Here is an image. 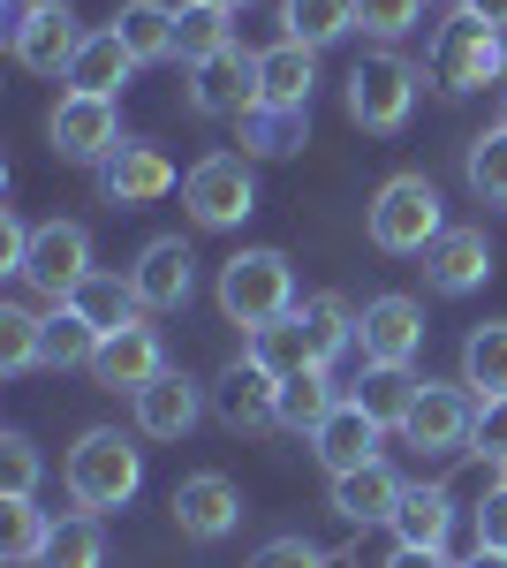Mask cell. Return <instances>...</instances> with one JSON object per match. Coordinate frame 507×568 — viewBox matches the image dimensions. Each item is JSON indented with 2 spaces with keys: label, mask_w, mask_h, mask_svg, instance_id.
Instances as JSON below:
<instances>
[{
  "label": "cell",
  "mask_w": 507,
  "mask_h": 568,
  "mask_svg": "<svg viewBox=\"0 0 507 568\" xmlns=\"http://www.w3.org/2000/svg\"><path fill=\"white\" fill-rule=\"evenodd\" d=\"M136 485H144V455H136L114 425H91V433L69 447V500H77L84 516H114V508H129Z\"/></svg>",
  "instance_id": "6da1fadb"
},
{
  "label": "cell",
  "mask_w": 507,
  "mask_h": 568,
  "mask_svg": "<svg viewBox=\"0 0 507 568\" xmlns=\"http://www.w3.org/2000/svg\"><path fill=\"white\" fill-rule=\"evenodd\" d=\"M296 311V265L288 251H235V258L220 265V318L227 326H273V318H288Z\"/></svg>",
  "instance_id": "7a4b0ae2"
},
{
  "label": "cell",
  "mask_w": 507,
  "mask_h": 568,
  "mask_svg": "<svg viewBox=\"0 0 507 568\" xmlns=\"http://www.w3.org/2000/svg\"><path fill=\"white\" fill-rule=\"evenodd\" d=\"M364 227H372V251H386V258H424V251L447 235L432 175H386L379 197H372V213H364Z\"/></svg>",
  "instance_id": "3957f363"
},
{
  "label": "cell",
  "mask_w": 507,
  "mask_h": 568,
  "mask_svg": "<svg viewBox=\"0 0 507 568\" xmlns=\"http://www.w3.org/2000/svg\"><path fill=\"white\" fill-rule=\"evenodd\" d=\"M417 84L424 69L417 61H402V53H364L356 69H348V122L372 136H394L402 122H409V106H417Z\"/></svg>",
  "instance_id": "277c9868"
},
{
  "label": "cell",
  "mask_w": 507,
  "mask_h": 568,
  "mask_svg": "<svg viewBox=\"0 0 507 568\" xmlns=\"http://www.w3.org/2000/svg\"><path fill=\"white\" fill-rule=\"evenodd\" d=\"M507 77V39L493 31V23H477V16H447L439 23V39H432V84L447 91H485Z\"/></svg>",
  "instance_id": "5b68a950"
},
{
  "label": "cell",
  "mask_w": 507,
  "mask_h": 568,
  "mask_svg": "<svg viewBox=\"0 0 507 568\" xmlns=\"http://www.w3.org/2000/svg\"><path fill=\"white\" fill-rule=\"evenodd\" d=\"M182 205L197 227H243L257 213V175L243 152H205L190 175H182Z\"/></svg>",
  "instance_id": "8992f818"
},
{
  "label": "cell",
  "mask_w": 507,
  "mask_h": 568,
  "mask_svg": "<svg viewBox=\"0 0 507 568\" xmlns=\"http://www.w3.org/2000/svg\"><path fill=\"white\" fill-rule=\"evenodd\" d=\"M45 136H53V152L77 160V168H107V160L129 144L122 106H114V99H91V91H61L53 114H45Z\"/></svg>",
  "instance_id": "52a82bcc"
},
{
  "label": "cell",
  "mask_w": 507,
  "mask_h": 568,
  "mask_svg": "<svg viewBox=\"0 0 507 568\" xmlns=\"http://www.w3.org/2000/svg\"><path fill=\"white\" fill-rule=\"evenodd\" d=\"M91 273H99V265H91V227H84V220H45L39 235H31V258H23L16 281H31L45 304L61 311Z\"/></svg>",
  "instance_id": "ba28073f"
},
{
  "label": "cell",
  "mask_w": 507,
  "mask_h": 568,
  "mask_svg": "<svg viewBox=\"0 0 507 568\" xmlns=\"http://www.w3.org/2000/svg\"><path fill=\"white\" fill-rule=\"evenodd\" d=\"M469 433H477V394L463 379H424L417 409L402 417V439L417 455H455V447H469Z\"/></svg>",
  "instance_id": "9c48e42d"
},
{
  "label": "cell",
  "mask_w": 507,
  "mask_h": 568,
  "mask_svg": "<svg viewBox=\"0 0 507 568\" xmlns=\"http://www.w3.org/2000/svg\"><path fill=\"white\" fill-rule=\"evenodd\" d=\"M129 288H136V304L144 318H168V311L190 304V288H197V258H190V243L182 235H152L136 265H129Z\"/></svg>",
  "instance_id": "30bf717a"
},
{
  "label": "cell",
  "mask_w": 507,
  "mask_h": 568,
  "mask_svg": "<svg viewBox=\"0 0 507 568\" xmlns=\"http://www.w3.org/2000/svg\"><path fill=\"white\" fill-rule=\"evenodd\" d=\"M257 106V53L243 45H227V53H212L190 69V114H205V122H243Z\"/></svg>",
  "instance_id": "8fae6325"
},
{
  "label": "cell",
  "mask_w": 507,
  "mask_h": 568,
  "mask_svg": "<svg viewBox=\"0 0 507 568\" xmlns=\"http://www.w3.org/2000/svg\"><path fill=\"white\" fill-rule=\"evenodd\" d=\"M160 372H168V342H160V326H144V318L122 326V334H107L99 356H91V379H99L107 394H129V402L152 387Z\"/></svg>",
  "instance_id": "7c38bea8"
},
{
  "label": "cell",
  "mask_w": 507,
  "mask_h": 568,
  "mask_svg": "<svg viewBox=\"0 0 507 568\" xmlns=\"http://www.w3.org/2000/svg\"><path fill=\"white\" fill-rule=\"evenodd\" d=\"M212 417H220L227 433H273V425H281V379H265L251 356L227 364V372L212 379Z\"/></svg>",
  "instance_id": "4fadbf2b"
},
{
  "label": "cell",
  "mask_w": 507,
  "mask_h": 568,
  "mask_svg": "<svg viewBox=\"0 0 507 568\" xmlns=\"http://www.w3.org/2000/svg\"><path fill=\"white\" fill-rule=\"evenodd\" d=\"M174 182L182 175H174V160L160 152V144H122V152L99 168V197L122 205V213H136V205H160Z\"/></svg>",
  "instance_id": "5bb4252c"
},
{
  "label": "cell",
  "mask_w": 507,
  "mask_h": 568,
  "mask_svg": "<svg viewBox=\"0 0 507 568\" xmlns=\"http://www.w3.org/2000/svg\"><path fill=\"white\" fill-rule=\"evenodd\" d=\"M243 524V493L220 478V470H197V478L174 485V530L197 538V546H220L227 530Z\"/></svg>",
  "instance_id": "9a60e30c"
},
{
  "label": "cell",
  "mask_w": 507,
  "mask_h": 568,
  "mask_svg": "<svg viewBox=\"0 0 507 568\" xmlns=\"http://www.w3.org/2000/svg\"><path fill=\"white\" fill-rule=\"evenodd\" d=\"M424 281H432L439 296H477V288L493 281V243H485V227H447V235L424 251Z\"/></svg>",
  "instance_id": "2e32d148"
},
{
  "label": "cell",
  "mask_w": 507,
  "mask_h": 568,
  "mask_svg": "<svg viewBox=\"0 0 507 568\" xmlns=\"http://www.w3.org/2000/svg\"><path fill=\"white\" fill-rule=\"evenodd\" d=\"M91 31H77V16L61 8V0H39V16L16 31V61L31 69V77H69V61H77V45H84Z\"/></svg>",
  "instance_id": "e0dca14e"
},
{
  "label": "cell",
  "mask_w": 507,
  "mask_h": 568,
  "mask_svg": "<svg viewBox=\"0 0 507 568\" xmlns=\"http://www.w3.org/2000/svg\"><path fill=\"white\" fill-rule=\"evenodd\" d=\"M424 304L417 296H372L364 304V364H417Z\"/></svg>",
  "instance_id": "ac0fdd59"
},
{
  "label": "cell",
  "mask_w": 507,
  "mask_h": 568,
  "mask_svg": "<svg viewBox=\"0 0 507 568\" xmlns=\"http://www.w3.org/2000/svg\"><path fill=\"white\" fill-rule=\"evenodd\" d=\"M311 84H318V53L296 39L265 45L257 53V106H273V114H311Z\"/></svg>",
  "instance_id": "d6986e66"
},
{
  "label": "cell",
  "mask_w": 507,
  "mask_h": 568,
  "mask_svg": "<svg viewBox=\"0 0 507 568\" xmlns=\"http://www.w3.org/2000/svg\"><path fill=\"white\" fill-rule=\"evenodd\" d=\"M402 493H409V485L394 478V463L379 455V463H364V470H348V478H334V516H341V524H356V530L394 524Z\"/></svg>",
  "instance_id": "ffe728a7"
},
{
  "label": "cell",
  "mask_w": 507,
  "mask_h": 568,
  "mask_svg": "<svg viewBox=\"0 0 507 568\" xmlns=\"http://www.w3.org/2000/svg\"><path fill=\"white\" fill-rule=\"evenodd\" d=\"M379 433H386L379 417H364L356 402H341L334 417H326V425L311 433V455H318V463H326L334 478H348V470H364V463H379Z\"/></svg>",
  "instance_id": "44dd1931"
},
{
  "label": "cell",
  "mask_w": 507,
  "mask_h": 568,
  "mask_svg": "<svg viewBox=\"0 0 507 568\" xmlns=\"http://www.w3.org/2000/svg\"><path fill=\"white\" fill-rule=\"evenodd\" d=\"M243 356H251L265 379H281V387H288L296 372H318V364H326V356H318V342H311V326H303V304L288 311V318H273V326H257Z\"/></svg>",
  "instance_id": "7402d4cb"
},
{
  "label": "cell",
  "mask_w": 507,
  "mask_h": 568,
  "mask_svg": "<svg viewBox=\"0 0 507 568\" xmlns=\"http://www.w3.org/2000/svg\"><path fill=\"white\" fill-rule=\"evenodd\" d=\"M197 409H205L197 379H182V372H160L152 387L136 394V433H144V439H182L190 425H197Z\"/></svg>",
  "instance_id": "603a6c76"
},
{
  "label": "cell",
  "mask_w": 507,
  "mask_h": 568,
  "mask_svg": "<svg viewBox=\"0 0 507 568\" xmlns=\"http://www.w3.org/2000/svg\"><path fill=\"white\" fill-rule=\"evenodd\" d=\"M129 77H136V53H129L122 31L107 23V31H91V39L77 45V61H69V77H61V84H69V91H91V99H114Z\"/></svg>",
  "instance_id": "cb8c5ba5"
},
{
  "label": "cell",
  "mask_w": 507,
  "mask_h": 568,
  "mask_svg": "<svg viewBox=\"0 0 507 568\" xmlns=\"http://www.w3.org/2000/svg\"><path fill=\"white\" fill-rule=\"evenodd\" d=\"M386 530H394V546H424V554H447V530H455V493H447V485H409Z\"/></svg>",
  "instance_id": "d4e9b609"
},
{
  "label": "cell",
  "mask_w": 507,
  "mask_h": 568,
  "mask_svg": "<svg viewBox=\"0 0 507 568\" xmlns=\"http://www.w3.org/2000/svg\"><path fill=\"white\" fill-rule=\"evenodd\" d=\"M417 394H424V379L409 364H364V379L348 387V402H356L364 417H379L386 433H402V417L417 409Z\"/></svg>",
  "instance_id": "484cf974"
},
{
  "label": "cell",
  "mask_w": 507,
  "mask_h": 568,
  "mask_svg": "<svg viewBox=\"0 0 507 568\" xmlns=\"http://www.w3.org/2000/svg\"><path fill=\"white\" fill-rule=\"evenodd\" d=\"M69 311L84 318L91 334L107 342V334H122V326H136L144 318V304H136V288H129V273H91L84 288L69 296Z\"/></svg>",
  "instance_id": "4316f807"
},
{
  "label": "cell",
  "mask_w": 507,
  "mask_h": 568,
  "mask_svg": "<svg viewBox=\"0 0 507 568\" xmlns=\"http://www.w3.org/2000/svg\"><path fill=\"white\" fill-rule=\"evenodd\" d=\"M235 45V8H212V0H182L174 8V61H212Z\"/></svg>",
  "instance_id": "83f0119b"
},
{
  "label": "cell",
  "mask_w": 507,
  "mask_h": 568,
  "mask_svg": "<svg viewBox=\"0 0 507 568\" xmlns=\"http://www.w3.org/2000/svg\"><path fill=\"white\" fill-rule=\"evenodd\" d=\"M463 387L477 394V402H500V394H507V318L469 326V342H463Z\"/></svg>",
  "instance_id": "f1b7e54d"
},
{
  "label": "cell",
  "mask_w": 507,
  "mask_h": 568,
  "mask_svg": "<svg viewBox=\"0 0 507 568\" xmlns=\"http://www.w3.org/2000/svg\"><path fill=\"white\" fill-rule=\"evenodd\" d=\"M114 31H122V45L136 53V69H144V61H174V8L168 0H122V8H114Z\"/></svg>",
  "instance_id": "f546056e"
},
{
  "label": "cell",
  "mask_w": 507,
  "mask_h": 568,
  "mask_svg": "<svg viewBox=\"0 0 507 568\" xmlns=\"http://www.w3.org/2000/svg\"><path fill=\"white\" fill-rule=\"evenodd\" d=\"M356 31V0H281V39H296V45H334Z\"/></svg>",
  "instance_id": "4dcf8cb0"
},
{
  "label": "cell",
  "mask_w": 507,
  "mask_h": 568,
  "mask_svg": "<svg viewBox=\"0 0 507 568\" xmlns=\"http://www.w3.org/2000/svg\"><path fill=\"white\" fill-rule=\"evenodd\" d=\"M53 516H45L39 500H0V561L8 568H31L45 561V546H53Z\"/></svg>",
  "instance_id": "1f68e13d"
},
{
  "label": "cell",
  "mask_w": 507,
  "mask_h": 568,
  "mask_svg": "<svg viewBox=\"0 0 507 568\" xmlns=\"http://www.w3.org/2000/svg\"><path fill=\"white\" fill-rule=\"evenodd\" d=\"M341 402H348V394L334 387V372H326V364H318V372H296V379L281 387V425L311 439V433H318V425L341 409Z\"/></svg>",
  "instance_id": "d6a6232c"
},
{
  "label": "cell",
  "mask_w": 507,
  "mask_h": 568,
  "mask_svg": "<svg viewBox=\"0 0 507 568\" xmlns=\"http://www.w3.org/2000/svg\"><path fill=\"white\" fill-rule=\"evenodd\" d=\"M91 356H99V334H91L69 304L39 318V364H45V372H77V364L91 372Z\"/></svg>",
  "instance_id": "836d02e7"
},
{
  "label": "cell",
  "mask_w": 507,
  "mask_h": 568,
  "mask_svg": "<svg viewBox=\"0 0 507 568\" xmlns=\"http://www.w3.org/2000/svg\"><path fill=\"white\" fill-rule=\"evenodd\" d=\"M235 130H243V152H257V160H288V152H303V136H311V114H273V106H251Z\"/></svg>",
  "instance_id": "e575fe53"
},
{
  "label": "cell",
  "mask_w": 507,
  "mask_h": 568,
  "mask_svg": "<svg viewBox=\"0 0 507 568\" xmlns=\"http://www.w3.org/2000/svg\"><path fill=\"white\" fill-rule=\"evenodd\" d=\"M469 190L485 197V205H507V122L500 130H485V136H469Z\"/></svg>",
  "instance_id": "d590c367"
},
{
  "label": "cell",
  "mask_w": 507,
  "mask_h": 568,
  "mask_svg": "<svg viewBox=\"0 0 507 568\" xmlns=\"http://www.w3.org/2000/svg\"><path fill=\"white\" fill-rule=\"evenodd\" d=\"M39 568H107V538H99V516H69V524L53 530V546H45Z\"/></svg>",
  "instance_id": "8d00e7d4"
},
{
  "label": "cell",
  "mask_w": 507,
  "mask_h": 568,
  "mask_svg": "<svg viewBox=\"0 0 507 568\" xmlns=\"http://www.w3.org/2000/svg\"><path fill=\"white\" fill-rule=\"evenodd\" d=\"M31 364H39V311L0 304V372L16 379V372H31Z\"/></svg>",
  "instance_id": "74e56055"
},
{
  "label": "cell",
  "mask_w": 507,
  "mask_h": 568,
  "mask_svg": "<svg viewBox=\"0 0 507 568\" xmlns=\"http://www.w3.org/2000/svg\"><path fill=\"white\" fill-rule=\"evenodd\" d=\"M39 485V447L31 433H0V500H31Z\"/></svg>",
  "instance_id": "f35d334b"
},
{
  "label": "cell",
  "mask_w": 507,
  "mask_h": 568,
  "mask_svg": "<svg viewBox=\"0 0 507 568\" xmlns=\"http://www.w3.org/2000/svg\"><path fill=\"white\" fill-rule=\"evenodd\" d=\"M424 0H356V23L372 31V39H402V31H417Z\"/></svg>",
  "instance_id": "ab89813d"
},
{
  "label": "cell",
  "mask_w": 507,
  "mask_h": 568,
  "mask_svg": "<svg viewBox=\"0 0 507 568\" xmlns=\"http://www.w3.org/2000/svg\"><path fill=\"white\" fill-rule=\"evenodd\" d=\"M469 447H477L485 463H507V394L500 402H477V433H469Z\"/></svg>",
  "instance_id": "60d3db41"
},
{
  "label": "cell",
  "mask_w": 507,
  "mask_h": 568,
  "mask_svg": "<svg viewBox=\"0 0 507 568\" xmlns=\"http://www.w3.org/2000/svg\"><path fill=\"white\" fill-rule=\"evenodd\" d=\"M251 568H326V554H318L311 538H265L251 554Z\"/></svg>",
  "instance_id": "b9f144b4"
},
{
  "label": "cell",
  "mask_w": 507,
  "mask_h": 568,
  "mask_svg": "<svg viewBox=\"0 0 507 568\" xmlns=\"http://www.w3.org/2000/svg\"><path fill=\"white\" fill-rule=\"evenodd\" d=\"M477 546H485V554H507V485H493V493L477 500Z\"/></svg>",
  "instance_id": "7bdbcfd3"
},
{
  "label": "cell",
  "mask_w": 507,
  "mask_h": 568,
  "mask_svg": "<svg viewBox=\"0 0 507 568\" xmlns=\"http://www.w3.org/2000/svg\"><path fill=\"white\" fill-rule=\"evenodd\" d=\"M31 235H39V227H23L16 213H0V273H23V258H31Z\"/></svg>",
  "instance_id": "ee69618b"
},
{
  "label": "cell",
  "mask_w": 507,
  "mask_h": 568,
  "mask_svg": "<svg viewBox=\"0 0 507 568\" xmlns=\"http://www.w3.org/2000/svg\"><path fill=\"white\" fill-rule=\"evenodd\" d=\"M386 568H463V561H447V554H424V546H394V554H386Z\"/></svg>",
  "instance_id": "f6af8a7d"
},
{
  "label": "cell",
  "mask_w": 507,
  "mask_h": 568,
  "mask_svg": "<svg viewBox=\"0 0 507 568\" xmlns=\"http://www.w3.org/2000/svg\"><path fill=\"white\" fill-rule=\"evenodd\" d=\"M463 16H477V23H493V31H507V0H455Z\"/></svg>",
  "instance_id": "bcb514c9"
},
{
  "label": "cell",
  "mask_w": 507,
  "mask_h": 568,
  "mask_svg": "<svg viewBox=\"0 0 507 568\" xmlns=\"http://www.w3.org/2000/svg\"><path fill=\"white\" fill-rule=\"evenodd\" d=\"M31 16H39V0H0V31H8V39H16Z\"/></svg>",
  "instance_id": "7dc6e473"
},
{
  "label": "cell",
  "mask_w": 507,
  "mask_h": 568,
  "mask_svg": "<svg viewBox=\"0 0 507 568\" xmlns=\"http://www.w3.org/2000/svg\"><path fill=\"white\" fill-rule=\"evenodd\" d=\"M463 568H507V554H485V546H477V554H469Z\"/></svg>",
  "instance_id": "c3c4849f"
},
{
  "label": "cell",
  "mask_w": 507,
  "mask_h": 568,
  "mask_svg": "<svg viewBox=\"0 0 507 568\" xmlns=\"http://www.w3.org/2000/svg\"><path fill=\"white\" fill-rule=\"evenodd\" d=\"M212 8H251V0H212Z\"/></svg>",
  "instance_id": "681fc988"
},
{
  "label": "cell",
  "mask_w": 507,
  "mask_h": 568,
  "mask_svg": "<svg viewBox=\"0 0 507 568\" xmlns=\"http://www.w3.org/2000/svg\"><path fill=\"white\" fill-rule=\"evenodd\" d=\"M500 485H507V463H500Z\"/></svg>",
  "instance_id": "f907efd6"
}]
</instances>
